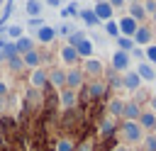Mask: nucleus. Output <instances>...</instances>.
<instances>
[{"instance_id":"obj_1","label":"nucleus","mask_w":156,"mask_h":151,"mask_svg":"<svg viewBox=\"0 0 156 151\" xmlns=\"http://www.w3.org/2000/svg\"><path fill=\"white\" fill-rule=\"evenodd\" d=\"M122 134H124V139H127L129 144H136V141L141 139V127H139V122H127L124 129H122Z\"/></svg>"},{"instance_id":"obj_2","label":"nucleus","mask_w":156,"mask_h":151,"mask_svg":"<svg viewBox=\"0 0 156 151\" xmlns=\"http://www.w3.org/2000/svg\"><path fill=\"white\" fill-rule=\"evenodd\" d=\"M93 12H95V17H98V19L110 22V17H112V5L102 0V2H98V5H95V10H93Z\"/></svg>"},{"instance_id":"obj_3","label":"nucleus","mask_w":156,"mask_h":151,"mask_svg":"<svg viewBox=\"0 0 156 151\" xmlns=\"http://www.w3.org/2000/svg\"><path fill=\"white\" fill-rule=\"evenodd\" d=\"M112 66H115L117 71H129V54L117 51V54L112 56Z\"/></svg>"},{"instance_id":"obj_4","label":"nucleus","mask_w":156,"mask_h":151,"mask_svg":"<svg viewBox=\"0 0 156 151\" xmlns=\"http://www.w3.org/2000/svg\"><path fill=\"white\" fill-rule=\"evenodd\" d=\"M117 29H119V32H124V34L129 37V34H134L139 27H136V19H132V17H122V19H119V24H117Z\"/></svg>"},{"instance_id":"obj_5","label":"nucleus","mask_w":156,"mask_h":151,"mask_svg":"<svg viewBox=\"0 0 156 151\" xmlns=\"http://www.w3.org/2000/svg\"><path fill=\"white\" fill-rule=\"evenodd\" d=\"M124 117H127V122H134V119H139V105L136 102H124V112H122Z\"/></svg>"},{"instance_id":"obj_6","label":"nucleus","mask_w":156,"mask_h":151,"mask_svg":"<svg viewBox=\"0 0 156 151\" xmlns=\"http://www.w3.org/2000/svg\"><path fill=\"white\" fill-rule=\"evenodd\" d=\"M61 61H63V63H76V61H78V51L66 44V46L61 49Z\"/></svg>"},{"instance_id":"obj_7","label":"nucleus","mask_w":156,"mask_h":151,"mask_svg":"<svg viewBox=\"0 0 156 151\" xmlns=\"http://www.w3.org/2000/svg\"><path fill=\"white\" fill-rule=\"evenodd\" d=\"M136 76H139V80H154V78H156L154 68L146 66V63H139V66H136Z\"/></svg>"},{"instance_id":"obj_8","label":"nucleus","mask_w":156,"mask_h":151,"mask_svg":"<svg viewBox=\"0 0 156 151\" xmlns=\"http://www.w3.org/2000/svg\"><path fill=\"white\" fill-rule=\"evenodd\" d=\"M122 85L129 88V90H136V88H139V76H136L134 71H127L124 78H122Z\"/></svg>"},{"instance_id":"obj_9","label":"nucleus","mask_w":156,"mask_h":151,"mask_svg":"<svg viewBox=\"0 0 156 151\" xmlns=\"http://www.w3.org/2000/svg\"><path fill=\"white\" fill-rule=\"evenodd\" d=\"M54 37H56V29H54V27H41V29H39V34H37V39H39V41H44V44H49Z\"/></svg>"},{"instance_id":"obj_10","label":"nucleus","mask_w":156,"mask_h":151,"mask_svg":"<svg viewBox=\"0 0 156 151\" xmlns=\"http://www.w3.org/2000/svg\"><path fill=\"white\" fill-rule=\"evenodd\" d=\"M134 39H136V44H149V41H151V32H149L146 27H139V29L134 32Z\"/></svg>"},{"instance_id":"obj_11","label":"nucleus","mask_w":156,"mask_h":151,"mask_svg":"<svg viewBox=\"0 0 156 151\" xmlns=\"http://www.w3.org/2000/svg\"><path fill=\"white\" fill-rule=\"evenodd\" d=\"M76 51H78V56H90V54H93V44H90V39H80L78 46H76Z\"/></svg>"},{"instance_id":"obj_12","label":"nucleus","mask_w":156,"mask_h":151,"mask_svg":"<svg viewBox=\"0 0 156 151\" xmlns=\"http://www.w3.org/2000/svg\"><path fill=\"white\" fill-rule=\"evenodd\" d=\"M154 124H156V114H154L151 110L139 114V127H154Z\"/></svg>"},{"instance_id":"obj_13","label":"nucleus","mask_w":156,"mask_h":151,"mask_svg":"<svg viewBox=\"0 0 156 151\" xmlns=\"http://www.w3.org/2000/svg\"><path fill=\"white\" fill-rule=\"evenodd\" d=\"M24 10H27V15H32V17H39V12H41V2H39V0H27Z\"/></svg>"},{"instance_id":"obj_14","label":"nucleus","mask_w":156,"mask_h":151,"mask_svg":"<svg viewBox=\"0 0 156 151\" xmlns=\"http://www.w3.org/2000/svg\"><path fill=\"white\" fill-rule=\"evenodd\" d=\"M146 12H144V5H139V2H129V17L132 19H141Z\"/></svg>"},{"instance_id":"obj_15","label":"nucleus","mask_w":156,"mask_h":151,"mask_svg":"<svg viewBox=\"0 0 156 151\" xmlns=\"http://www.w3.org/2000/svg\"><path fill=\"white\" fill-rule=\"evenodd\" d=\"M15 46H17V54H22V56H24L27 51H32V39H27V37H20Z\"/></svg>"},{"instance_id":"obj_16","label":"nucleus","mask_w":156,"mask_h":151,"mask_svg":"<svg viewBox=\"0 0 156 151\" xmlns=\"http://www.w3.org/2000/svg\"><path fill=\"white\" fill-rule=\"evenodd\" d=\"M85 73H90V76H100L102 73V63L100 61H85Z\"/></svg>"},{"instance_id":"obj_17","label":"nucleus","mask_w":156,"mask_h":151,"mask_svg":"<svg viewBox=\"0 0 156 151\" xmlns=\"http://www.w3.org/2000/svg\"><path fill=\"white\" fill-rule=\"evenodd\" d=\"M66 83H68L71 88H78V85L83 83V76H80L78 71H68V73H66Z\"/></svg>"},{"instance_id":"obj_18","label":"nucleus","mask_w":156,"mask_h":151,"mask_svg":"<svg viewBox=\"0 0 156 151\" xmlns=\"http://www.w3.org/2000/svg\"><path fill=\"white\" fill-rule=\"evenodd\" d=\"M80 19H83L88 27H95V24H98V17H95L93 10H80Z\"/></svg>"},{"instance_id":"obj_19","label":"nucleus","mask_w":156,"mask_h":151,"mask_svg":"<svg viewBox=\"0 0 156 151\" xmlns=\"http://www.w3.org/2000/svg\"><path fill=\"white\" fill-rule=\"evenodd\" d=\"M32 85H34V88H41V85H46V73L37 68V71L32 73Z\"/></svg>"},{"instance_id":"obj_20","label":"nucleus","mask_w":156,"mask_h":151,"mask_svg":"<svg viewBox=\"0 0 156 151\" xmlns=\"http://www.w3.org/2000/svg\"><path fill=\"white\" fill-rule=\"evenodd\" d=\"M61 105L63 107H73L76 105V93L73 90H63L61 93Z\"/></svg>"},{"instance_id":"obj_21","label":"nucleus","mask_w":156,"mask_h":151,"mask_svg":"<svg viewBox=\"0 0 156 151\" xmlns=\"http://www.w3.org/2000/svg\"><path fill=\"white\" fill-rule=\"evenodd\" d=\"M107 112H110V114H122V112H124V102H122V100H112V102L107 105Z\"/></svg>"},{"instance_id":"obj_22","label":"nucleus","mask_w":156,"mask_h":151,"mask_svg":"<svg viewBox=\"0 0 156 151\" xmlns=\"http://www.w3.org/2000/svg\"><path fill=\"white\" fill-rule=\"evenodd\" d=\"M5 34H7L10 39H20V37H22V27H20V24H7Z\"/></svg>"},{"instance_id":"obj_23","label":"nucleus","mask_w":156,"mask_h":151,"mask_svg":"<svg viewBox=\"0 0 156 151\" xmlns=\"http://www.w3.org/2000/svg\"><path fill=\"white\" fill-rule=\"evenodd\" d=\"M22 61H24L27 66H39V54H37V51H27Z\"/></svg>"},{"instance_id":"obj_24","label":"nucleus","mask_w":156,"mask_h":151,"mask_svg":"<svg viewBox=\"0 0 156 151\" xmlns=\"http://www.w3.org/2000/svg\"><path fill=\"white\" fill-rule=\"evenodd\" d=\"M51 83H54V85H63V83H66V73H63V71H54V73H51Z\"/></svg>"},{"instance_id":"obj_25","label":"nucleus","mask_w":156,"mask_h":151,"mask_svg":"<svg viewBox=\"0 0 156 151\" xmlns=\"http://www.w3.org/2000/svg\"><path fill=\"white\" fill-rule=\"evenodd\" d=\"M134 49V44H132V39H124V37H119V51H132Z\"/></svg>"},{"instance_id":"obj_26","label":"nucleus","mask_w":156,"mask_h":151,"mask_svg":"<svg viewBox=\"0 0 156 151\" xmlns=\"http://www.w3.org/2000/svg\"><path fill=\"white\" fill-rule=\"evenodd\" d=\"M88 93L98 97V95H102V93H105V85H102V83H93V85L88 88Z\"/></svg>"},{"instance_id":"obj_27","label":"nucleus","mask_w":156,"mask_h":151,"mask_svg":"<svg viewBox=\"0 0 156 151\" xmlns=\"http://www.w3.org/2000/svg\"><path fill=\"white\" fill-rule=\"evenodd\" d=\"M68 39H71V44H68V46H73V49H76V46H78V41H80V39H85V37H83L80 32H73Z\"/></svg>"},{"instance_id":"obj_28","label":"nucleus","mask_w":156,"mask_h":151,"mask_svg":"<svg viewBox=\"0 0 156 151\" xmlns=\"http://www.w3.org/2000/svg\"><path fill=\"white\" fill-rule=\"evenodd\" d=\"M22 63H24V61H22L20 56H15V58H10V68H12V71H20V68H22Z\"/></svg>"},{"instance_id":"obj_29","label":"nucleus","mask_w":156,"mask_h":151,"mask_svg":"<svg viewBox=\"0 0 156 151\" xmlns=\"http://www.w3.org/2000/svg\"><path fill=\"white\" fill-rule=\"evenodd\" d=\"M146 151H156V136L154 134L146 136Z\"/></svg>"},{"instance_id":"obj_30","label":"nucleus","mask_w":156,"mask_h":151,"mask_svg":"<svg viewBox=\"0 0 156 151\" xmlns=\"http://www.w3.org/2000/svg\"><path fill=\"white\" fill-rule=\"evenodd\" d=\"M56 151H73V144H71V141H58Z\"/></svg>"},{"instance_id":"obj_31","label":"nucleus","mask_w":156,"mask_h":151,"mask_svg":"<svg viewBox=\"0 0 156 151\" xmlns=\"http://www.w3.org/2000/svg\"><path fill=\"white\" fill-rule=\"evenodd\" d=\"M29 27H32V29H41V27H44V24H41V17H32V19H29Z\"/></svg>"},{"instance_id":"obj_32","label":"nucleus","mask_w":156,"mask_h":151,"mask_svg":"<svg viewBox=\"0 0 156 151\" xmlns=\"http://www.w3.org/2000/svg\"><path fill=\"white\" fill-rule=\"evenodd\" d=\"M144 12H156V2L154 0H146L144 2Z\"/></svg>"},{"instance_id":"obj_33","label":"nucleus","mask_w":156,"mask_h":151,"mask_svg":"<svg viewBox=\"0 0 156 151\" xmlns=\"http://www.w3.org/2000/svg\"><path fill=\"white\" fill-rule=\"evenodd\" d=\"M68 15H76V5H68L61 10V17H68Z\"/></svg>"},{"instance_id":"obj_34","label":"nucleus","mask_w":156,"mask_h":151,"mask_svg":"<svg viewBox=\"0 0 156 151\" xmlns=\"http://www.w3.org/2000/svg\"><path fill=\"white\" fill-rule=\"evenodd\" d=\"M105 29H107V32H110V34H112V37H117V32H119V29H117V24H115V22H107V24H105Z\"/></svg>"},{"instance_id":"obj_35","label":"nucleus","mask_w":156,"mask_h":151,"mask_svg":"<svg viewBox=\"0 0 156 151\" xmlns=\"http://www.w3.org/2000/svg\"><path fill=\"white\" fill-rule=\"evenodd\" d=\"M58 34H73V27L71 24H61L58 27Z\"/></svg>"},{"instance_id":"obj_36","label":"nucleus","mask_w":156,"mask_h":151,"mask_svg":"<svg viewBox=\"0 0 156 151\" xmlns=\"http://www.w3.org/2000/svg\"><path fill=\"white\" fill-rule=\"evenodd\" d=\"M146 56H149V61H151V63H156V46H149Z\"/></svg>"},{"instance_id":"obj_37","label":"nucleus","mask_w":156,"mask_h":151,"mask_svg":"<svg viewBox=\"0 0 156 151\" xmlns=\"http://www.w3.org/2000/svg\"><path fill=\"white\" fill-rule=\"evenodd\" d=\"M102 132L110 134V132H112V122H102Z\"/></svg>"},{"instance_id":"obj_38","label":"nucleus","mask_w":156,"mask_h":151,"mask_svg":"<svg viewBox=\"0 0 156 151\" xmlns=\"http://www.w3.org/2000/svg\"><path fill=\"white\" fill-rule=\"evenodd\" d=\"M5 93H7V85H5V83H0V100L5 97Z\"/></svg>"},{"instance_id":"obj_39","label":"nucleus","mask_w":156,"mask_h":151,"mask_svg":"<svg viewBox=\"0 0 156 151\" xmlns=\"http://www.w3.org/2000/svg\"><path fill=\"white\" fill-rule=\"evenodd\" d=\"M122 2H124V0H110V5H112V7H119Z\"/></svg>"},{"instance_id":"obj_40","label":"nucleus","mask_w":156,"mask_h":151,"mask_svg":"<svg viewBox=\"0 0 156 151\" xmlns=\"http://www.w3.org/2000/svg\"><path fill=\"white\" fill-rule=\"evenodd\" d=\"M46 2H49L51 7H56V5H61V0H46Z\"/></svg>"},{"instance_id":"obj_41","label":"nucleus","mask_w":156,"mask_h":151,"mask_svg":"<svg viewBox=\"0 0 156 151\" xmlns=\"http://www.w3.org/2000/svg\"><path fill=\"white\" fill-rule=\"evenodd\" d=\"M78 151H90V141H88V144H83V146H80Z\"/></svg>"},{"instance_id":"obj_42","label":"nucleus","mask_w":156,"mask_h":151,"mask_svg":"<svg viewBox=\"0 0 156 151\" xmlns=\"http://www.w3.org/2000/svg\"><path fill=\"white\" fill-rule=\"evenodd\" d=\"M151 107H154V110H151V112H154V114H156V95H154V100H151Z\"/></svg>"},{"instance_id":"obj_43","label":"nucleus","mask_w":156,"mask_h":151,"mask_svg":"<svg viewBox=\"0 0 156 151\" xmlns=\"http://www.w3.org/2000/svg\"><path fill=\"white\" fill-rule=\"evenodd\" d=\"M115 151H127V149H124V146H117V149H115Z\"/></svg>"},{"instance_id":"obj_44","label":"nucleus","mask_w":156,"mask_h":151,"mask_svg":"<svg viewBox=\"0 0 156 151\" xmlns=\"http://www.w3.org/2000/svg\"><path fill=\"white\" fill-rule=\"evenodd\" d=\"M154 19H156V12H154Z\"/></svg>"},{"instance_id":"obj_45","label":"nucleus","mask_w":156,"mask_h":151,"mask_svg":"<svg viewBox=\"0 0 156 151\" xmlns=\"http://www.w3.org/2000/svg\"><path fill=\"white\" fill-rule=\"evenodd\" d=\"M0 61H2V54H0Z\"/></svg>"},{"instance_id":"obj_46","label":"nucleus","mask_w":156,"mask_h":151,"mask_svg":"<svg viewBox=\"0 0 156 151\" xmlns=\"http://www.w3.org/2000/svg\"><path fill=\"white\" fill-rule=\"evenodd\" d=\"M98 2H102V0H98Z\"/></svg>"},{"instance_id":"obj_47","label":"nucleus","mask_w":156,"mask_h":151,"mask_svg":"<svg viewBox=\"0 0 156 151\" xmlns=\"http://www.w3.org/2000/svg\"><path fill=\"white\" fill-rule=\"evenodd\" d=\"M0 5H2V0H0Z\"/></svg>"},{"instance_id":"obj_48","label":"nucleus","mask_w":156,"mask_h":151,"mask_svg":"<svg viewBox=\"0 0 156 151\" xmlns=\"http://www.w3.org/2000/svg\"><path fill=\"white\" fill-rule=\"evenodd\" d=\"M10 2H12V0H10Z\"/></svg>"}]
</instances>
